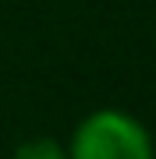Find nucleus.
Here are the masks:
<instances>
[{
	"label": "nucleus",
	"instance_id": "1",
	"mask_svg": "<svg viewBox=\"0 0 156 159\" xmlns=\"http://www.w3.org/2000/svg\"><path fill=\"white\" fill-rule=\"evenodd\" d=\"M68 159H156L142 120L124 110H96L78 124Z\"/></svg>",
	"mask_w": 156,
	"mask_h": 159
},
{
	"label": "nucleus",
	"instance_id": "2",
	"mask_svg": "<svg viewBox=\"0 0 156 159\" xmlns=\"http://www.w3.org/2000/svg\"><path fill=\"white\" fill-rule=\"evenodd\" d=\"M11 159H68V152L53 142V138H29L14 148Z\"/></svg>",
	"mask_w": 156,
	"mask_h": 159
}]
</instances>
